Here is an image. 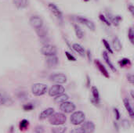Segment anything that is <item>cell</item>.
<instances>
[{"label": "cell", "instance_id": "obj_1", "mask_svg": "<svg viewBox=\"0 0 134 133\" xmlns=\"http://www.w3.org/2000/svg\"><path fill=\"white\" fill-rule=\"evenodd\" d=\"M67 121V118L64 113H53L49 118V122L53 125H62Z\"/></svg>", "mask_w": 134, "mask_h": 133}, {"label": "cell", "instance_id": "obj_2", "mask_svg": "<svg viewBox=\"0 0 134 133\" xmlns=\"http://www.w3.org/2000/svg\"><path fill=\"white\" fill-rule=\"evenodd\" d=\"M48 91L47 85L43 83H35L31 86V92L35 96H41Z\"/></svg>", "mask_w": 134, "mask_h": 133}, {"label": "cell", "instance_id": "obj_3", "mask_svg": "<svg viewBox=\"0 0 134 133\" xmlns=\"http://www.w3.org/2000/svg\"><path fill=\"white\" fill-rule=\"evenodd\" d=\"M85 119H86V115L82 111H75L71 114L70 118L71 123L74 125H81L85 122Z\"/></svg>", "mask_w": 134, "mask_h": 133}, {"label": "cell", "instance_id": "obj_4", "mask_svg": "<svg viewBox=\"0 0 134 133\" xmlns=\"http://www.w3.org/2000/svg\"><path fill=\"white\" fill-rule=\"evenodd\" d=\"M57 53V48L50 44H46L41 49V53L46 56H56Z\"/></svg>", "mask_w": 134, "mask_h": 133}, {"label": "cell", "instance_id": "obj_5", "mask_svg": "<svg viewBox=\"0 0 134 133\" xmlns=\"http://www.w3.org/2000/svg\"><path fill=\"white\" fill-rule=\"evenodd\" d=\"M29 23L31 26L35 30H38L43 27V20L42 19V17H40L38 15L31 16L29 20Z\"/></svg>", "mask_w": 134, "mask_h": 133}, {"label": "cell", "instance_id": "obj_6", "mask_svg": "<svg viewBox=\"0 0 134 133\" xmlns=\"http://www.w3.org/2000/svg\"><path fill=\"white\" fill-rule=\"evenodd\" d=\"M48 7L50 9L51 13L55 16V17L59 20V22L63 23V20H64V16H63V13L60 11V9L54 4V3H49L48 4Z\"/></svg>", "mask_w": 134, "mask_h": 133}, {"label": "cell", "instance_id": "obj_7", "mask_svg": "<svg viewBox=\"0 0 134 133\" xmlns=\"http://www.w3.org/2000/svg\"><path fill=\"white\" fill-rule=\"evenodd\" d=\"M49 80L56 84H64L67 82V76L62 73L53 74L49 76Z\"/></svg>", "mask_w": 134, "mask_h": 133}, {"label": "cell", "instance_id": "obj_8", "mask_svg": "<svg viewBox=\"0 0 134 133\" xmlns=\"http://www.w3.org/2000/svg\"><path fill=\"white\" fill-rule=\"evenodd\" d=\"M65 91L63 85H60L59 84H56L53 86H51L48 91V93L50 96H57L60 94L64 93Z\"/></svg>", "mask_w": 134, "mask_h": 133}, {"label": "cell", "instance_id": "obj_9", "mask_svg": "<svg viewBox=\"0 0 134 133\" xmlns=\"http://www.w3.org/2000/svg\"><path fill=\"white\" fill-rule=\"evenodd\" d=\"M60 109L64 114H70L74 112V111L75 110V105L71 102L66 101L60 104Z\"/></svg>", "mask_w": 134, "mask_h": 133}, {"label": "cell", "instance_id": "obj_10", "mask_svg": "<svg viewBox=\"0 0 134 133\" xmlns=\"http://www.w3.org/2000/svg\"><path fill=\"white\" fill-rule=\"evenodd\" d=\"M76 19H77V20H78L79 23H81L82 24L86 26L90 31H95V28H96L95 24H94V23H93V21H91L90 20H89V19H87V18H86V17H83V16H77Z\"/></svg>", "mask_w": 134, "mask_h": 133}, {"label": "cell", "instance_id": "obj_11", "mask_svg": "<svg viewBox=\"0 0 134 133\" xmlns=\"http://www.w3.org/2000/svg\"><path fill=\"white\" fill-rule=\"evenodd\" d=\"M106 17L108 19V20L111 22V24H112L115 27L119 26L120 22L122 20V17L121 16H119V15L115 16L111 13H108V12H107V16Z\"/></svg>", "mask_w": 134, "mask_h": 133}, {"label": "cell", "instance_id": "obj_12", "mask_svg": "<svg viewBox=\"0 0 134 133\" xmlns=\"http://www.w3.org/2000/svg\"><path fill=\"white\" fill-rule=\"evenodd\" d=\"M13 103L10 96L5 93L4 91L0 90V106L2 105H9Z\"/></svg>", "mask_w": 134, "mask_h": 133}, {"label": "cell", "instance_id": "obj_13", "mask_svg": "<svg viewBox=\"0 0 134 133\" xmlns=\"http://www.w3.org/2000/svg\"><path fill=\"white\" fill-rule=\"evenodd\" d=\"M81 125H82L81 127L83 129V130L85 131L86 133L94 132V131H95V125L93 124V122L87 121V122H84Z\"/></svg>", "mask_w": 134, "mask_h": 133}, {"label": "cell", "instance_id": "obj_14", "mask_svg": "<svg viewBox=\"0 0 134 133\" xmlns=\"http://www.w3.org/2000/svg\"><path fill=\"white\" fill-rule=\"evenodd\" d=\"M91 92H92V96H93L92 102H93L95 105L99 104V103H100V93H99L98 89H97L96 86H93V87L91 88Z\"/></svg>", "mask_w": 134, "mask_h": 133}, {"label": "cell", "instance_id": "obj_15", "mask_svg": "<svg viewBox=\"0 0 134 133\" xmlns=\"http://www.w3.org/2000/svg\"><path fill=\"white\" fill-rule=\"evenodd\" d=\"M94 63H95L97 67L98 68V70L100 71V72L105 78H110V75H109L108 71H107V69L105 68V67L103 65V63H102L99 60H96L94 61Z\"/></svg>", "mask_w": 134, "mask_h": 133}, {"label": "cell", "instance_id": "obj_16", "mask_svg": "<svg viewBox=\"0 0 134 133\" xmlns=\"http://www.w3.org/2000/svg\"><path fill=\"white\" fill-rule=\"evenodd\" d=\"M53 113H54V109L53 108H52V107L46 108V110H44L42 112L40 113L38 119L39 120H45V119L49 118Z\"/></svg>", "mask_w": 134, "mask_h": 133}, {"label": "cell", "instance_id": "obj_17", "mask_svg": "<svg viewBox=\"0 0 134 133\" xmlns=\"http://www.w3.org/2000/svg\"><path fill=\"white\" fill-rule=\"evenodd\" d=\"M59 63V60L57 56H47L46 59V63L49 68H53L55 67Z\"/></svg>", "mask_w": 134, "mask_h": 133}, {"label": "cell", "instance_id": "obj_18", "mask_svg": "<svg viewBox=\"0 0 134 133\" xmlns=\"http://www.w3.org/2000/svg\"><path fill=\"white\" fill-rule=\"evenodd\" d=\"M103 58H104V60H105V62H106V63L108 64V66L109 67V68H110L113 72H116V71H117V69H116L115 67L113 65V63H111V60H110V57H109V55H108V53L106 51L103 52Z\"/></svg>", "mask_w": 134, "mask_h": 133}, {"label": "cell", "instance_id": "obj_19", "mask_svg": "<svg viewBox=\"0 0 134 133\" xmlns=\"http://www.w3.org/2000/svg\"><path fill=\"white\" fill-rule=\"evenodd\" d=\"M13 5L19 9L26 8L28 5V0H13Z\"/></svg>", "mask_w": 134, "mask_h": 133}, {"label": "cell", "instance_id": "obj_20", "mask_svg": "<svg viewBox=\"0 0 134 133\" xmlns=\"http://www.w3.org/2000/svg\"><path fill=\"white\" fill-rule=\"evenodd\" d=\"M123 103H124V106H125L126 111H128L130 116L133 118L134 117V111L133 107H132V106H131V104H130V102L129 99L128 98H125L123 100Z\"/></svg>", "mask_w": 134, "mask_h": 133}, {"label": "cell", "instance_id": "obj_21", "mask_svg": "<svg viewBox=\"0 0 134 133\" xmlns=\"http://www.w3.org/2000/svg\"><path fill=\"white\" fill-rule=\"evenodd\" d=\"M72 49L76 52L77 53H79L81 56H84L86 55V51H85V49L80 45V44H78V43H75L73 44L72 45Z\"/></svg>", "mask_w": 134, "mask_h": 133}, {"label": "cell", "instance_id": "obj_22", "mask_svg": "<svg viewBox=\"0 0 134 133\" xmlns=\"http://www.w3.org/2000/svg\"><path fill=\"white\" fill-rule=\"evenodd\" d=\"M68 100H69V96H68L67 94H65V93L64 92V93H62V94H60V95L57 96L56 98H54V102L57 103L61 104V103H63L68 101Z\"/></svg>", "mask_w": 134, "mask_h": 133}, {"label": "cell", "instance_id": "obj_23", "mask_svg": "<svg viewBox=\"0 0 134 133\" xmlns=\"http://www.w3.org/2000/svg\"><path fill=\"white\" fill-rule=\"evenodd\" d=\"M112 45H113V48L115 51H120L122 48V42L120 41V39L118 37H115L112 40Z\"/></svg>", "mask_w": 134, "mask_h": 133}, {"label": "cell", "instance_id": "obj_24", "mask_svg": "<svg viewBox=\"0 0 134 133\" xmlns=\"http://www.w3.org/2000/svg\"><path fill=\"white\" fill-rule=\"evenodd\" d=\"M74 28H75V32L77 38L79 39H82L84 38V32H83L82 29L78 24H75Z\"/></svg>", "mask_w": 134, "mask_h": 133}, {"label": "cell", "instance_id": "obj_25", "mask_svg": "<svg viewBox=\"0 0 134 133\" xmlns=\"http://www.w3.org/2000/svg\"><path fill=\"white\" fill-rule=\"evenodd\" d=\"M36 32H37L38 36L41 38H46L47 37V31L44 27L36 30Z\"/></svg>", "mask_w": 134, "mask_h": 133}, {"label": "cell", "instance_id": "obj_26", "mask_svg": "<svg viewBox=\"0 0 134 133\" xmlns=\"http://www.w3.org/2000/svg\"><path fill=\"white\" fill-rule=\"evenodd\" d=\"M67 128L65 126H60L57 125L52 129V133H64Z\"/></svg>", "mask_w": 134, "mask_h": 133}, {"label": "cell", "instance_id": "obj_27", "mask_svg": "<svg viewBox=\"0 0 134 133\" xmlns=\"http://www.w3.org/2000/svg\"><path fill=\"white\" fill-rule=\"evenodd\" d=\"M121 67H125L128 65H130V60L128 58H123L119 62Z\"/></svg>", "mask_w": 134, "mask_h": 133}, {"label": "cell", "instance_id": "obj_28", "mask_svg": "<svg viewBox=\"0 0 134 133\" xmlns=\"http://www.w3.org/2000/svg\"><path fill=\"white\" fill-rule=\"evenodd\" d=\"M28 125H29L28 121L26 120V119H23V120L20 122V129L21 131L25 130V129L28 127Z\"/></svg>", "mask_w": 134, "mask_h": 133}, {"label": "cell", "instance_id": "obj_29", "mask_svg": "<svg viewBox=\"0 0 134 133\" xmlns=\"http://www.w3.org/2000/svg\"><path fill=\"white\" fill-rule=\"evenodd\" d=\"M99 18H100V20L103 22V23H104L107 26H111V22L108 20V19L106 17V16H104V15H103V14H100L99 15Z\"/></svg>", "mask_w": 134, "mask_h": 133}, {"label": "cell", "instance_id": "obj_30", "mask_svg": "<svg viewBox=\"0 0 134 133\" xmlns=\"http://www.w3.org/2000/svg\"><path fill=\"white\" fill-rule=\"evenodd\" d=\"M128 38L132 44H134V31L133 27H130L128 31Z\"/></svg>", "mask_w": 134, "mask_h": 133}, {"label": "cell", "instance_id": "obj_31", "mask_svg": "<svg viewBox=\"0 0 134 133\" xmlns=\"http://www.w3.org/2000/svg\"><path fill=\"white\" fill-rule=\"evenodd\" d=\"M102 42H103V44H104V47L106 48V49H107L110 53L112 54V53H113V50H112V49H111V47L109 42H108L106 39H102Z\"/></svg>", "mask_w": 134, "mask_h": 133}, {"label": "cell", "instance_id": "obj_32", "mask_svg": "<svg viewBox=\"0 0 134 133\" xmlns=\"http://www.w3.org/2000/svg\"><path fill=\"white\" fill-rule=\"evenodd\" d=\"M17 97H18L19 100L24 101V100H27V98L28 97V94L27 92H20L17 94Z\"/></svg>", "mask_w": 134, "mask_h": 133}, {"label": "cell", "instance_id": "obj_33", "mask_svg": "<svg viewBox=\"0 0 134 133\" xmlns=\"http://www.w3.org/2000/svg\"><path fill=\"white\" fill-rule=\"evenodd\" d=\"M122 126L124 129L127 130V129H130V126H131V124L130 122V121H128L127 119H124L122 121Z\"/></svg>", "mask_w": 134, "mask_h": 133}, {"label": "cell", "instance_id": "obj_34", "mask_svg": "<svg viewBox=\"0 0 134 133\" xmlns=\"http://www.w3.org/2000/svg\"><path fill=\"white\" fill-rule=\"evenodd\" d=\"M34 108H35V106H34V105H33V103H29L24 104V105L23 106V109H24L25 111H32Z\"/></svg>", "mask_w": 134, "mask_h": 133}, {"label": "cell", "instance_id": "obj_35", "mask_svg": "<svg viewBox=\"0 0 134 133\" xmlns=\"http://www.w3.org/2000/svg\"><path fill=\"white\" fill-rule=\"evenodd\" d=\"M65 55H66V56H67V58H68V60H70V61H76V58L72 55V54H71L70 53H68V52H65Z\"/></svg>", "mask_w": 134, "mask_h": 133}, {"label": "cell", "instance_id": "obj_36", "mask_svg": "<svg viewBox=\"0 0 134 133\" xmlns=\"http://www.w3.org/2000/svg\"><path fill=\"white\" fill-rule=\"evenodd\" d=\"M45 132V129L43 126L42 125H37L35 129V133H43Z\"/></svg>", "mask_w": 134, "mask_h": 133}, {"label": "cell", "instance_id": "obj_37", "mask_svg": "<svg viewBox=\"0 0 134 133\" xmlns=\"http://www.w3.org/2000/svg\"><path fill=\"white\" fill-rule=\"evenodd\" d=\"M71 133H86L82 127H78L71 131Z\"/></svg>", "mask_w": 134, "mask_h": 133}, {"label": "cell", "instance_id": "obj_38", "mask_svg": "<svg viewBox=\"0 0 134 133\" xmlns=\"http://www.w3.org/2000/svg\"><path fill=\"white\" fill-rule=\"evenodd\" d=\"M114 113L116 118V120H119L120 119V113L119 111V110L117 108H114Z\"/></svg>", "mask_w": 134, "mask_h": 133}, {"label": "cell", "instance_id": "obj_39", "mask_svg": "<svg viewBox=\"0 0 134 133\" xmlns=\"http://www.w3.org/2000/svg\"><path fill=\"white\" fill-rule=\"evenodd\" d=\"M127 80H128L129 82H130L131 84H133L134 82V76L133 74H128L127 75Z\"/></svg>", "mask_w": 134, "mask_h": 133}, {"label": "cell", "instance_id": "obj_40", "mask_svg": "<svg viewBox=\"0 0 134 133\" xmlns=\"http://www.w3.org/2000/svg\"><path fill=\"white\" fill-rule=\"evenodd\" d=\"M128 10L130 12V13L132 14V16H133L134 15V7L133 5V4H129L128 5Z\"/></svg>", "mask_w": 134, "mask_h": 133}, {"label": "cell", "instance_id": "obj_41", "mask_svg": "<svg viewBox=\"0 0 134 133\" xmlns=\"http://www.w3.org/2000/svg\"><path fill=\"white\" fill-rule=\"evenodd\" d=\"M86 55H87V57H88V60L90 62V61H91V53H90V50H87Z\"/></svg>", "mask_w": 134, "mask_h": 133}, {"label": "cell", "instance_id": "obj_42", "mask_svg": "<svg viewBox=\"0 0 134 133\" xmlns=\"http://www.w3.org/2000/svg\"><path fill=\"white\" fill-rule=\"evenodd\" d=\"M90 85V79L89 76H87V86L89 87Z\"/></svg>", "mask_w": 134, "mask_h": 133}, {"label": "cell", "instance_id": "obj_43", "mask_svg": "<svg viewBox=\"0 0 134 133\" xmlns=\"http://www.w3.org/2000/svg\"><path fill=\"white\" fill-rule=\"evenodd\" d=\"M131 96H132V98L134 99V96H133V91H131Z\"/></svg>", "mask_w": 134, "mask_h": 133}, {"label": "cell", "instance_id": "obj_44", "mask_svg": "<svg viewBox=\"0 0 134 133\" xmlns=\"http://www.w3.org/2000/svg\"><path fill=\"white\" fill-rule=\"evenodd\" d=\"M84 2H88V1H90V0H83Z\"/></svg>", "mask_w": 134, "mask_h": 133}]
</instances>
